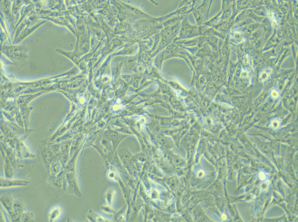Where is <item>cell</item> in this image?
Listing matches in <instances>:
<instances>
[{
	"label": "cell",
	"instance_id": "6da1fadb",
	"mask_svg": "<svg viewBox=\"0 0 298 222\" xmlns=\"http://www.w3.org/2000/svg\"><path fill=\"white\" fill-rule=\"evenodd\" d=\"M272 73V69L270 68H267L264 70L260 75V80L262 82H264L269 78Z\"/></svg>",
	"mask_w": 298,
	"mask_h": 222
},
{
	"label": "cell",
	"instance_id": "7a4b0ae2",
	"mask_svg": "<svg viewBox=\"0 0 298 222\" xmlns=\"http://www.w3.org/2000/svg\"><path fill=\"white\" fill-rule=\"evenodd\" d=\"M61 209L60 207H56L53 208L50 214V217L51 220L54 221L61 214Z\"/></svg>",
	"mask_w": 298,
	"mask_h": 222
},
{
	"label": "cell",
	"instance_id": "3957f363",
	"mask_svg": "<svg viewBox=\"0 0 298 222\" xmlns=\"http://www.w3.org/2000/svg\"><path fill=\"white\" fill-rule=\"evenodd\" d=\"M272 94H273L272 96L274 97H277L278 96V94L276 91H273L272 92Z\"/></svg>",
	"mask_w": 298,
	"mask_h": 222
}]
</instances>
